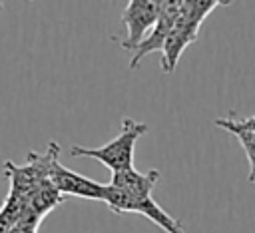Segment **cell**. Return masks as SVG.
<instances>
[{
    "label": "cell",
    "instance_id": "obj_1",
    "mask_svg": "<svg viewBox=\"0 0 255 233\" xmlns=\"http://www.w3.org/2000/svg\"><path fill=\"white\" fill-rule=\"evenodd\" d=\"M159 181V171L149 169L145 173L137 169H126L112 175V181L106 183V197L104 203L114 213H139L155 223L165 233H187L175 217L163 211L151 191Z\"/></svg>",
    "mask_w": 255,
    "mask_h": 233
},
{
    "label": "cell",
    "instance_id": "obj_2",
    "mask_svg": "<svg viewBox=\"0 0 255 233\" xmlns=\"http://www.w3.org/2000/svg\"><path fill=\"white\" fill-rule=\"evenodd\" d=\"M221 4L219 0H181L179 16L175 20V26L161 50V70L165 74H171L183 54V50L197 40L199 28L203 20Z\"/></svg>",
    "mask_w": 255,
    "mask_h": 233
},
{
    "label": "cell",
    "instance_id": "obj_3",
    "mask_svg": "<svg viewBox=\"0 0 255 233\" xmlns=\"http://www.w3.org/2000/svg\"><path fill=\"white\" fill-rule=\"evenodd\" d=\"M147 131L143 121L133 117H124L120 125V133L100 147H84V145H70L72 157H92L102 161L112 173H120L133 167V149L135 141Z\"/></svg>",
    "mask_w": 255,
    "mask_h": 233
},
{
    "label": "cell",
    "instance_id": "obj_4",
    "mask_svg": "<svg viewBox=\"0 0 255 233\" xmlns=\"http://www.w3.org/2000/svg\"><path fill=\"white\" fill-rule=\"evenodd\" d=\"M60 155V145L56 141L48 143V149L44 153L30 151L26 163L16 165L14 161H4V175L10 183L8 193H14L18 197L30 199V195L46 181L50 179V167L54 159Z\"/></svg>",
    "mask_w": 255,
    "mask_h": 233
},
{
    "label": "cell",
    "instance_id": "obj_5",
    "mask_svg": "<svg viewBox=\"0 0 255 233\" xmlns=\"http://www.w3.org/2000/svg\"><path fill=\"white\" fill-rule=\"evenodd\" d=\"M163 0H131L128 2L122 20L128 28V38L122 42V48L128 52H135L139 44L145 40V36L155 26L159 14H161Z\"/></svg>",
    "mask_w": 255,
    "mask_h": 233
},
{
    "label": "cell",
    "instance_id": "obj_6",
    "mask_svg": "<svg viewBox=\"0 0 255 233\" xmlns=\"http://www.w3.org/2000/svg\"><path fill=\"white\" fill-rule=\"evenodd\" d=\"M50 181L58 187L62 195L82 197V199H96L104 201L106 197V183H98L86 175H80L66 165L60 163V159H54L50 167Z\"/></svg>",
    "mask_w": 255,
    "mask_h": 233
},
{
    "label": "cell",
    "instance_id": "obj_7",
    "mask_svg": "<svg viewBox=\"0 0 255 233\" xmlns=\"http://www.w3.org/2000/svg\"><path fill=\"white\" fill-rule=\"evenodd\" d=\"M179 8H181V0H163V4H161V14H159L155 26L151 28V32L145 36V40L139 44V48L133 52V56H131V60H129V68H131V70H135L137 64H139L147 54H151V52H155V50H159V52L163 50V46H165V42H167L171 30H173V26H175V20H177V16H179Z\"/></svg>",
    "mask_w": 255,
    "mask_h": 233
},
{
    "label": "cell",
    "instance_id": "obj_8",
    "mask_svg": "<svg viewBox=\"0 0 255 233\" xmlns=\"http://www.w3.org/2000/svg\"><path fill=\"white\" fill-rule=\"evenodd\" d=\"M64 201V195L58 191V187L50 181V179H46L32 195H30V199H28V209L34 213V215H38L40 219H44L52 209H56L60 203Z\"/></svg>",
    "mask_w": 255,
    "mask_h": 233
},
{
    "label": "cell",
    "instance_id": "obj_9",
    "mask_svg": "<svg viewBox=\"0 0 255 233\" xmlns=\"http://www.w3.org/2000/svg\"><path fill=\"white\" fill-rule=\"evenodd\" d=\"M225 131L233 133L239 143L243 145V151L247 155V161H249V175L247 179L255 185V131L251 129H237V127H225Z\"/></svg>",
    "mask_w": 255,
    "mask_h": 233
},
{
    "label": "cell",
    "instance_id": "obj_10",
    "mask_svg": "<svg viewBox=\"0 0 255 233\" xmlns=\"http://www.w3.org/2000/svg\"><path fill=\"white\" fill-rule=\"evenodd\" d=\"M215 125L217 127H237V129H251V131H255V114L253 116H247V117H241V119H237V117H219V119H215Z\"/></svg>",
    "mask_w": 255,
    "mask_h": 233
},
{
    "label": "cell",
    "instance_id": "obj_11",
    "mask_svg": "<svg viewBox=\"0 0 255 233\" xmlns=\"http://www.w3.org/2000/svg\"><path fill=\"white\" fill-rule=\"evenodd\" d=\"M42 223V219L38 215H34L30 209L26 211V215L20 219L18 225H14L8 233H38V225Z\"/></svg>",
    "mask_w": 255,
    "mask_h": 233
}]
</instances>
